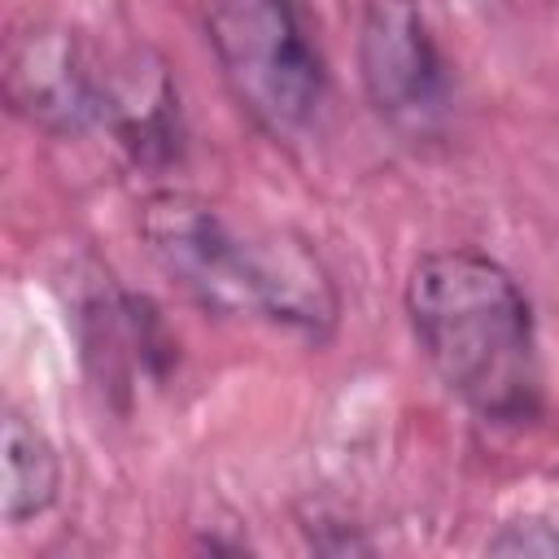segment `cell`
I'll list each match as a JSON object with an SVG mask.
<instances>
[{
    "mask_svg": "<svg viewBox=\"0 0 559 559\" xmlns=\"http://www.w3.org/2000/svg\"><path fill=\"white\" fill-rule=\"evenodd\" d=\"M140 240L162 275L210 314H249L306 341H328L341 323L328 262L288 227L240 223L197 192L157 188L140 205Z\"/></svg>",
    "mask_w": 559,
    "mask_h": 559,
    "instance_id": "obj_1",
    "label": "cell"
},
{
    "mask_svg": "<svg viewBox=\"0 0 559 559\" xmlns=\"http://www.w3.org/2000/svg\"><path fill=\"white\" fill-rule=\"evenodd\" d=\"M406 323L437 380L485 424L542 415L546 371L537 323L515 275L467 245L428 249L402 284Z\"/></svg>",
    "mask_w": 559,
    "mask_h": 559,
    "instance_id": "obj_2",
    "label": "cell"
},
{
    "mask_svg": "<svg viewBox=\"0 0 559 559\" xmlns=\"http://www.w3.org/2000/svg\"><path fill=\"white\" fill-rule=\"evenodd\" d=\"M205 39L231 100L275 140L301 135L328 96V66L297 0H210Z\"/></svg>",
    "mask_w": 559,
    "mask_h": 559,
    "instance_id": "obj_3",
    "label": "cell"
},
{
    "mask_svg": "<svg viewBox=\"0 0 559 559\" xmlns=\"http://www.w3.org/2000/svg\"><path fill=\"white\" fill-rule=\"evenodd\" d=\"M358 83L380 122L428 140L450 118V66L415 0H367L358 17Z\"/></svg>",
    "mask_w": 559,
    "mask_h": 559,
    "instance_id": "obj_4",
    "label": "cell"
},
{
    "mask_svg": "<svg viewBox=\"0 0 559 559\" xmlns=\"http://www.w3.org/2000/svg\"><path fill=\"white\" fill-rule=\"evenodd\" d=\"M4 100L44 135H83L100 127L105 66L70 26L31 22L4 48Z\"/></svg>",
    "mask_w": 559,
    "mask_h": 559,
    "instance_id": "obj_5",
    "label": "cell"
},
{
    "mask_svg": "<svg viewBox=\"0 0 559 559\" xmlns=\"http://www.w3.org/2000/svg\"><path fill=\"white\" fill-rule=\"evenodd\" d=\"M100 127L127 148L135 166H170L183 153L179 92L166 74V61L131 48L118 61H105V109Z\"/></svg>",
    "mask_w": 559,
    "mask_h": 559,
    "instance_id": "obj_6",
    "label": "cell"
},
{
    "mask_svg": "<svg viewBox=\"0 0 559 559\" xmlns=\"http://www.w3.org/2000/svg\"><path fill=\"white\" fill-rule=\"evenodd\" d=\"M0 450H4L0 515H4V524H26L57 502L61 459H57L52 441L13 406L4 411V424H0Z\"/></svg>",
    "mask_w": 559,
    "mask_h": 559,
    "instance_id": "obj_7",
    "label": "cell"
},
{
    "mask_svg": "<svg viewBox=\"0 0 559 559\" xmlns=\"http://www.w3.org/2000/svg\"><path fill=\"white\" fill-rule=\"evenodd\" d=\"M489 555H524V559H559V524L546 515H515L498 524L493 537H485Z\"/></svg>",
    "mask_w": 559,
    "mask_h": 559,
    "instance_id": "obj_8",
    "label": "cell"
}]
</instances>
